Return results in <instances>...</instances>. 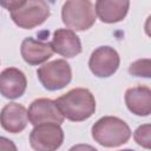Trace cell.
Segmentation results:
<instances>
[{"mask_svg": "<svg viewBox=\"0 0 151 151\" xmlns=\"http://www.w3.org/2000/svg\"><path fill=\"white\" fill-rule=\"evenodd\" d=\"M130 7V0H97L96 15L106 24H114L122 21Z\"/></svg>", "mask_w": 151, "mask_h": 151, "instance_id": "13", "label": "cell"}, {"mask_svg": "<svg viewBox=\"0 0 151 151\" xmlns=\"http://www.w3.org/2000/svg\"><path fill=\"white\" fill-rule=\"evenodd\" d=\"M0 150H14L15 151L17 146L12 140L5 137H0Z\"/></svg>", "mask_w": 151, "mask_h": 151, "instance_id": "18", "label": "cell"}, {"mask_svg": "<svg viewBox=\"0 0 151 151\" xmlns=\"http://www.w3.org/2000/svg\"><path fill=\"white\" fill-rule=\"evenodd\" d=\"M27 86V79L22 71L15 67L5 68L0 72V94L7 99L21 97Z\"/></svg>", "mask_w": 151, "mask_h": 151, "instance_id": "9", "label": "cell"}, {"mask_svg": "<svg viewBox=\"0 0 151 151\" xmlns=\"http://www.w3.org/2000/svg\"><path fill=\"white\" fill-rule=\"evenodd\" d=\"M129 72L136 77L150 78V59H139L132 63L129 67Z\"/></svg>", "mask_w": 151, "mask_h": 151, "instance_id": "16", "label": "cell"}, {"mask_svg": "<svg viewBox=\"0 0 151 151\" xmlns=\"http://www.w3.org/2000/svg\"><path fill=\"white\" fill-rule=\"evenodd\" d=\"M50 14V6L45 0H26L21 7L11 12V18L20 28L31 29L44 24Z\"/></svg>", "mask_w": 151, "mask_h": 151, "instance_id": "5", "label": "cell"}, {"mask_svg": "<svg viewBox=\"0 0 151 151\" xmlns=\"http://www.w3.org/2000/svg\"><path fill=\"white\" fill-rule=\"evenodd\" d=\"M28 123L27 110L18 103L5 105L0 112V124L4 130L11 133H19L25 130Z\"/></svg>", "mask_w": 151, "mask_h": 151, "instance_id": "10", "label": "cell"}, {"mask_svg": "<svg viewBox=\"0 0 151 151\" xmlns=\"http://www.w3.org/2000/svg\"><path fill=\"white\" fill-rule=\"evenodd\" d=\"M125 104L136 116H149L151 113V90L142 85L127 88L125 92Z\"/></svg>", "mask_w": 151, "mask_h": 151, "instance_id": "14", "label": "cell"}, {"mask_svg": "<svg viewBox=\"0 0 151 151\" xmlns=\"http://www.w3.org/2000/svg\"><path fill=\"white\" fill-rule=\"evenodd\" d=\"M133 139L138 145L145 149H150L151 147V125L144 124L138 126L133 132Z\"/></svg>", "mask_w": 151, "mask_h": 151, "instance_id": "15", "label": "cell"}, {"mask_svg": "<svg viewBox=\"0 0 151 151\" xmlns=\"http://www.w3.org/2000/svg\"><path fill=\"white\" fill-rule=\"evenodd\" d=\"M25 2H26V0H0V6L12 12V11L21 7Z\"/></svg>", "mask_w": 151, "mask_h": 151, "instance_id": "17", "label": "cell"}, {"mask_svg": "<svg viewBox=\"0 0 151 151\" xmlns=\"http://www.w3.org/2000/svg\"><path fill=\"white\" fill-rule=\"evenodd\" d=\"M61 19L72 31H86L96 22V11L91 0H66L61 8Z\"/></svg>", "mask_w": 151, "mask_h": 151, "instance_id": "3", "label": "cell"}, {"mask_svg": "<svg viewBox=\"0 0 151 151\" xmlns=\"http://www.w3.org/2000/svg\"><path fill=\"white\" fill-rule=\"evenodd\" d=\"M27 116L32 125H38L41 123L61 124L65 119L57 107L55 101L47 98H39L33 100L28 107Z\"/></svg>", "mask_w": 151, "mask_h": 151, "instance_id": "8", "label": "cell"}, {"mask_svg": "<svg viewBox=\"0 0 151 151\" xmlns=\"http://www.w3.org/2000/svg\"><path fill=\"white\" fill-rule=\"evenodd\" d=\"M54 101L64 118L71 122L86 120L96 111V99L93 94L83 87L73 88Z\"/></svg>", "mask_w": 151, "mask_h": 151, "instance_id": "1", "label": "cell"}, {"mask_svg": "<svg viewBox=\"0 0 151 151\" xmlns=\"http://www.w3.org/2000/svg\"><path fill=\"white\" fill-rule=\"evenodd\" d=\"M41 85L48 91H58L67 86L72 79L70 64L64 59H57L44 64L37 71Z\"/></svg>", "mask_w": 151, "mask_h": 151, "instance_id": "4", "label": "cell"}, {"mask_svg": "<svg viewBox=\"0 0 151 151\" xmlns=\"http://www.w3.org/2000/svg\"><path fill=\"white\" fill-rule=\"evenodd\" d=\"M53 51L65 58H73L81 52V42L74 31L70 28H58L53 33Z\"/></svg>", "mask_w": 151, "mask_h": 151, "instance_id": "12", "label": "cell"}, {"mask_svg": "<svg viewBox=\"0 0 151 151\" xmlns=\"http://www.w3.org/2000/svg\"><path fill=\"white\" fill-rule=\"evenodd\" d=\"M120 58L118 52L110 46H100L96 48L88 60L91 72L98 78H107L114 74L119 67Z\"/></svg>", "mask_w": 151, "mask_h": 151, "instance_id": "7", "label": "cell"}, {"mask_svg": "<svg viewBox=\"0 0 151 151\" xmlns=\"http://www.w3.org/2000/svg\"><path fill=\"white\" fill-rule=\"evenodd\" d=\"M92 138L105 147H117L129 142L131 130L120 118L105 116L98 119L92 126Z\"/></svg>", "mask_w": 151, "mask_h": 151, "instance_id": "2", "label": "cell"}, {"mask_svg": "<svg viewBox=\"0 0 151 151\" xmlns=\"http://www.w3.org/2000/svg\"><path fill=\"white\" fill-rule=\"evenodd\" d=\"M20 53L22 59L32 66L40 65L47 61L54 53L52 44L45 42L40 40H35L33 38H26L21 42Z\"/></svg>", "mask_w": 151, "mask_h": 151, "instance_id": "11", "label": "cell"}, {"mask_svg": "<svg viewBox=\"0 0 151 151\" xmlns=\"http://www.w3.org/2000/svg\"><path fill=\"white\" fill-rule=\"evenodd\" d=\"M64 142V131L60 124L41 123L34 125L29 134V144L37 151H53L61 146Z\"/></svg>", "mask_w": 151, "mask_h": 151, "instance_id": "6", "label": "cell"}]
</instances>
